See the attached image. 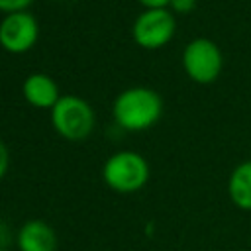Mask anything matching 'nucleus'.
I'll return each mask as SVG.
<instances>
[{
	"mask_svg": "<svg viewBox=\"0 0 251 251\" xmlns=\"http://www.w3.org/2000/svg\"><path fill=\"white\" fill-rule=\"evenodd\" d=\"M114 120L127 131L149 129L163 114V100L159 92L147 86H131L122 90L112 104Z\"/></svg>",
	"mask_w": 251,
	"mask_h": 251,
	"instance_id": "obj_1",
	"label": "nucleus"
},
{
	"mask_svg": "<svg viewBox=\"0 0 251 251\" xmlns=\"http://www.w3.org/2000/svg\"><path fill=\"white\" fill-rule=\"evenodd\" d=\"M102 178L114 192H137L149 180V165L145 157L135 151H118L106 159L102 167Z\"/></svg>",
	"mask_w": 251,
	"mask_h": 251,
	"instance_id": "obj_2",
	"label": "nucleus"
},
{
	"mask_svg": "<svg viewBox=\"0 0 251 251\" xmlns=\"http://www.w3.org/2000/svg\"><path fill=\"white\" fill-rule=\"evenodd\" d=\"M94 122L96 116L92 106L73 94H63L51 108V124L55 131L69 141L86 139L94 129Z\"/></svg>",
	"mask_w": 251,
	"mask_h": 251,
	"instance_id": "obj_3",
	"label": "nucleus"
},
{
	"mask_svg": "<svg viewBox=\"0 0 251 251\" xmlns=\"http://www.w3.org/2000/svg\"><path fill=\"white\" fill-rule=\"evenodd\" d=\"M182 67L194 82H214L222 71V53L212 39H192L182 51Z\"/></svg>",
	"mask_w": 251,
	"mask_h": 251,
	"instance_id": "obj_4",
	"label": "nucleus"
},
{
	"mask_svg": "<svg viewBox=\"0 0 251 251\" xmlns=\"http://www.w3.org/2000/svg\"><path fill=\"white\" fill-rule=\"evenodd\" d=\"M175 29H176L175 16L167 8H151L135 18L131 35L139 47L157 49L171 41Z\"/></svg>",
	"mask_w": 251,
	"mask_h": 251,
	"instance_id": "obj_5",
	"label": "nucleus"
},
{
	"mask_svg": "<svg viewBox=\"0 0 251 251\" xmlns=\"http://www.w3.org/2000/svg\"><path fill=\"white\" fill-rule=\"evenodd\" d=\"M39 35L37 20L29 12L6 14L0 22V45L10 53L29 51Z\"/></svg>",
	"mask_w": 251,
	"mask_h": 251,
	"instance_id": "obj_6",
	"label": "nucleus"
},
{
	"mask_svg": "<svg viewBox=\"0 0 251 251\" xmlns=\"http://www.w3.org/2000/svg\"><path fill=\"white\" fill-rule=\"evenodd\" d=\"M20 251H57V233L43 220H27L18 231Z\"/></svg>",
	"mask_w": 251,
	"mask_h": 251,
	"instance_id": "obj_7",
	"label": "nucleus"
},
{
	"mask_svg": "<svg viewBox=\"0 0 251 251\" xmlns=\"http://www.w3.org/2000/svg\"><path fill=\"white\" fill-rule=\"evenodd\" d=\"M22 94L35 108H53L61 98L57 82L45 73H31L29 76H25Z\"/></svg>",
	"mask_w": 251,
	"mask_h": 251,
	"instance_id": "obj_8",
	"label": "nucleus"
},
{
	"mask_svg": "<svg viewBox=\"0 0 251 251\" xmlns=\"http://www.w3.org/2000/svg\"><path fill=\"white\" fill-rule=\"evenodd\" d=\"M227 192L237 208L251 212V161L239 163L231 171L227 180Z\"/></svg>",
	"mask_w": 251,
	"mask_h": 251,
	"instance_id": "obj_9",
	"label": "nucleus"
},
{
	"mask_svg": "<svg viewBox=\"0 0 251 251\" xmlns=\"http://www.w3.org/2000/svg\"><path fill=\"white\" fill-rule=\"evenodd\" d=\"M31 0H0V12L14 14V12H24Z\"/></svg>",
	"mask_w": 251,
	"mask_h": 251,
	"instance_id": "obj_10",
	"label": "nucleus"
},
{
	"mask_svg": "<svg viewBox=\"0 0 251 251\" xmlns=\"http://www.w3.org/2000/svg\"><path fill=\"white\" fill-rule=\"evenodd\" d=\"M8 165H10V155H8V147L4 145V141L0 139V180L4 178L6 171H8Z\"/></svg>",
	"mask_w": 251,
	"mask_h": 251,
	"instance_id": "obj_11",
	"label": "nucleus"
},
{
	"mask_svg": "<svg viewBox=\"0 0 251 251\" xmlns=\"http://www.w3.org/2000/svg\"><path fill=\"white\" fill-rule=\"evenodd\" d=\"M171 6H173L175 12L186 14V12H190L196 6V0H171Z\"/></svg>",
	"mask_w": 251,
	"mask_h": 251,
	"instance_id": "obj_12",
	"label": "nucleus"
},
{
	"mask_svg": "<svg viewBox=\"0 0 251 251\" xmlns=\"http://www.w3.org/2000/svg\"><path fill=\"white\" fill-rule=\"evenodd\" d=\"M139 4H143L147 10L151 8H167V4H171V0H137Z\"/></svg>",
	"mask_w": 251,
	"mask_h": 251,
	"instance_id": "obj_13",
	"label": "nucleus"
},
{
	"mask_svg": "<svg viewBox=\"0 0 251 251\" xmlns=\"http://www.w3.org/2000/svg\"><path fill=\"white\" fill-rule=\"evenodd\" d=\"M0 251H6V249H2V247H0Z\"/></svg>",
	"mask_w": 251,
	"mask_h": 251,
	"instance_id": "obj_14",
	"label": "nucleus"
}]
</instances>
